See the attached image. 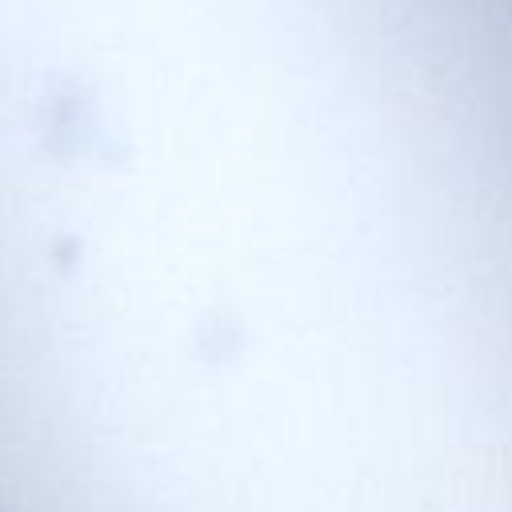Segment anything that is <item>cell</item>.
<instances>
[{"label":"cell","instance_id":"obj_1","mask_svg":"<svg viewBox=\"0 0 512 512\" xmlns=\"http://www.w3.org/2000/svg\"><path fill=\"white\" fill-rule=\"evenodd\" d=\"M4 428H16V424H4ZM16 432H24V428H16ZM28 436H32V432H28ZM32 440H40V436H32ZM40 444H44V440H40ZM44 448H48V444H44ZM48 452H52V448H48ZM52 456H56V452H52ZM56 464H60V460H56ZM60 472H64V468H60ZM64 480H68V476H64ZM68 492H72V488H68Z\"/></svg>","mask_w":512,"mask_h":512}]
</instances>
